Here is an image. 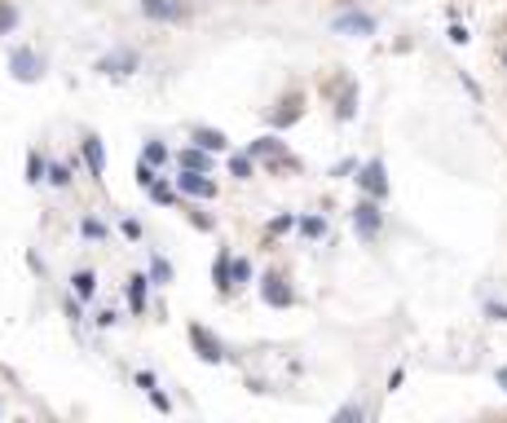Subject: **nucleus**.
<instances>
[{
	"mask_svg": "<svg viewBox=\"0 0 507 423\" xmlns=\"http://www.w3.org/2000/svg\"><path fill=\"white\" fill-rule=\"evenodd\" d=\"M353 230H357V238L362 242H375L380 238V230H384V212H380V199H366L353 207Z\"/></svg>",
	"mask_w": 507,
	"mask_h": 423,
	"instance_id": "f257e3e1",
	"label": "nucleus"
},
{
	"mask_svg": "<svg viewBox=\"0 0 507 423\" xmlns=\"http://www.w3.org/2000/svg\"><path fill=\"white\" fill-rule=\"evenodd\" d=\"M9 71H13L18 84H36V79L44 75V58L36 53V48L18 44V48H9Z\"/></svg>",
	"mask_w": 507,
	"mask_h": 423,
	"instance_id": "f03ea898",
	"label": "nucleus"
},
{
	"mask_svg": "<svg viewBox=\"0 0 507 423\" xmlns=\"http://www.w3.org/2000/svg\"><path fill=\"white\" fill-rule=\"evenodd\" d=\"M248 155L252 159H265L269 168H300V159L287 150V141H278V137H260L248 145Z\"/></svg>",
	"mask_w": 507,
	"mask_h": 423,
	"instance_id": "7ed1b4c3",
	"label": "nucleus"
},
{
	"mask_svg": "<svg viewBox=\"0 0 507 423\" xmlns=\"http://www.w3.org/2000/svg\"><path fill=\"white\" fill-rule=\"evenodd\" d=\"M190 349H194V357L207 362V366H221V362H225V344H221V339L212 335L207 327H199V322H190Z\"/></svg>",
	"mask_w": 507,
	"mask_h": 423,
	"instance_id": "20e7f679",
	"label": "nucleus"
},
{
	"mask_svg": "<svg viewBox=\"0 0 507 423\" xmlns=\"http://www.w3.org/2000/svg\"><path fill=\"white\" fill-rule=\"evenodd\" d=\"M137 67H141V53H137V48H110V53L97 58V71H102V75H115V79L133 75Z\"/></svg>",
	"mask_w": 507,
	"mask_h": 423,
	"instance_id": "39448f33",
	"label": "nucleus"
},
{
	"mask_svg": "<svg viewBox=\"0 0 507 423\" xmlns=\"http://www.w3.org/2000/svg\"><path fill=\"white\" fill-rule=\"evenodd\" d=\"M141 18L172 27V22L190 18V5H186V0H141Z\"/></svg>",
	"mask_w": 507,
	"mask_h": 423,
	"instance_id": "423d86ee",
	"label": "nucleus"
},
{
	"mask_svg": "<svg viewBox=\"0 0 507 423\" xmlns=\"http://www.w3.org/2000/svg\"><path fill=\"white\" fill-rule=\"evenodd\" d=\"M357 186H362L371 199H388V172H384V159H366V164H357Z\"/></svg>",
	"mask_w": 507,
	"mask_h": 423,
	"instance_id": "0eeeda50",
	"label": "nucleus"
},
{
	"mask_svg": "<svg viewBox=\"0 0 507 423\" xmlns=\"http://www.w3.org/2000/svg\"><path fill=\"white\" fill-rule=\"evenodd\" d=\"M260 300H265L269 308H291L296 304V291H291V282L283 278V273H265V278H260Z\"/></svg>",
	"mask_w": 507,
	"mask_h": 423,
	"instance_id": "6e6552de",
	"label": "nucleus"
},
{
	"mask_svg": "<svg viewBox=\"0 0 507 423\" xmlns=\"http://www.w3.org/2000/svg\"><path fill=\"white\" fill-rule=\"evenodd\" d=\"M177 190L190 194V199H217V181H212L207 172H194V168H181V176H177Z\"/></svg>",
	"mask_w": 507,
	"mask_h": 423,
	"instance_id": "1a4fd4ad",
	"label": "nucleus"
},
{
	"mask_svg": "<svg viewBox=\"0 0 507 423\" xmlns=\"http://www.w3.org/2000/svg\"><path fill=\"white\" fill-rule=\"evenodd\" d=\"M340 36H375V18L362 9H345V13H335V22H331Z\"/></svg>",
	"mask_w": 507,
	"mask_h": 423,
	"instance_id": "9d476101",
	"label": "nucleus"
},
{
	"mask_svg": "<svg viewBox=\"0 0 507 423\" xmlns=\"http://www.w3.org/2000/svg\"><path fill=\"white\" fill-rule=\"evenodd\" d=\"M79 155H84V164H89V176L93 181H102V172H106V145L97 133H84V141H79Z\"/></svg>",
	"mask_w": 507,
	"mask_h": 423,
	"instance_id": "9b49d317",
	"label": "nucleus"
},
{
	"mask_svg": "<svg viewBox=\"0 0 507 423\" xmlns=\"http://www.w3.org/2000/svg\"><path fill=\"white\" fill-rule=\"evenodd\" d=\"M230 269H234V256H230V247H221V252H217V260H212V282H217L221 296H230V291H234Z\"/></svg>",
	"mask_w": 507,
	"mask_h": 423,
	"instance_id": "f8f14e48",
	"label": "nucleus"
},
{
	"mask_svg": "<svg viewBox=\"0 0 507 423\" xmlns=\"http://www.w3.org/2000/svg\"><path fill=\"white\" fill-rule=\"evenodd\" d=\"M300 115H304V106H300V93H291V97H283V102H278V110L269 115V124H274V128H291V124H296Z\"/></svg>",
	"mask_w": 507,
	"mask_h": 423,
	"instance_id": "ddd939ff",
	"label": "nucleus"
},
{
	"mask_svg": "<svg viewBox=\"0 0 507 423\" xmlns=\"http://www.w3.org/2000/svg\"><path fill=\"white\" fill-rule=\"evenodd\" d=\"M190 137H194V145H203V150H217V155L225 150V145H230V137H225L221 128H194Z\"/></svg>",
	"mask_w": 507,
	"mask_h": 423,
	"instance_id": "4468645a",
	"label": "nucleus"
},
{
	"mask_svg": "<svg viewBox=\"0 0 507 423\" xmlns=\"http://www.w3.org/2000/svg\"><path fill=\"white\" fill-rule=\"evenodd\" d=\"M177 168H194V172H207V168H212V159H207V150H203V145H186V150L177 155Z\"/></svg>",
	"mask_w": 507,
	"mask_h": 423,
	"instance_id": "2eb2a0df",
	"label": "nucleus"
},
{
	"mask_svg": "<svg viewBox=\"0 0 507 423\" xmlns=\"http://www.w3.org/2000/svg\"><path fill=\"white\" fill-rule=\"evenodd\" d=\"M93 291H97V273H93V269H75V273H71V296L93 300Z\"/></svg>",
	"mask_w": 507,
	"mask_h": 423,
	"instance_id": "dca6fc26",
	"label": "nucleus"
},
{
	"mask_svg": "<svg viewBox=\"0 0 507 423\" xmlns=\"http://www.w3.org/2000/svg\"><path fill=\"white\" fill-rule=\"evenodd\" d=\"M146 282H150L146 273H133V278H128V308H133L137 318L146 313Z\"/></svg>",
	"mask_w": 507,
	"mask_h": 423,
	"instance_id": "f3484780",
	"label": "nucleus"
},
{
	"mask_svg": "<svg viewBox=\"0 0 507 423\" xmlns=\"http://www.w3.org/2000/svg\"><path fill=\"white\" fill-rule=\"evenodd\" d=\"M27 181H31V186L49 181V159H44L40 150H31V155H27Z\"/></svg>",
	"mask_w": 507,
	"mask_h": 423,
	"instance_id": "a211bd4d",
	"label": "nucleus"
},
{
	"mask_svg": "<svg viewBox=\"0 0 507 423\" xmlns=\"http://www.w3.org/2000/svg\"><path fill=\"white\" fill-rule=\"evenodd\" d=\"M230 176L234 181H252L256 176V159L252 155H230Z\"/></svg>",
	"mask_w": 507,
	"mask_h": 423,
	"instance_id": "6ab92c4d",
	"label": "nucleus"
},
{
	"mask_svg": "<svg viewBox=\"0 0 507 423\" xmlns=\"http://www.w3.org/2000/svg\"><path fill=\"white\" fill-rule=\"evenodd\" d=\"M141 159H146V164H168V145H163V141H146L141 145Z\"/></svg>",
	"mask_w": 507,
	"mask_h": 423,
	"instance_id": "aec40b11",
	"label": "nucleus"
},
{
	"mask_svg": "<svg viewBox=\"0 0 507 423\" xmlns=\"http://www.w3.org/2000/svg\"><path fill=\"white\" fill-rule=\"evenodd\" d=\"M335 115H340V119H353V115H357V89H353V84L345 89V97H340V106H335Z\"/></svg>",
	"mask_w": 507,
	"mask_h": 423,
	"instance_id": "412c9836",
	"label": "nucleus"
},
{
	"mask_svg": "<svg viewBox=\"0 0 507 423\" xmlns=\"http://www.w3.org/2000/svg\"><path fill=\"white\" fill-rule=\"evenodd\" d=\"M49 186L67 190L71 186V164H49Z\"/></svg>",
	"mask_w": 507,
	"mask_h": 423,
	"instance_id": "4be33fe9",
	"label": "nucleus"
},
{
	"mask_svg": "<svg viewBox=\"0 0 507 423\" xmlns=\"http://www.w3.org/2000/svg\"><path fill=\"white\" fill-rule=\"evenodd\" d=\"M79 234L93 238V242H102V238H106V225L97 221V216H84V221H79Z\"/></svg>",
	"mask_w": 507,
	"mask_h": 423,
	"instance_id": "5701e85b",
	"label": "nucleus"
},
{
	"mask_svg": "<svg viewBox=\"0 0 507 423\" xmlns=\"http://www.w3.org/2000/svg\"><path fill=\"white\" fill-rule=\"evenodd\" d=\"M150 282H172V265L163 256H150Z\"/></svg>",
	"mask_w": 507,
	"mask_h": 423,
	"instance_id": "b1692460",
	"label": "nucleus"
},
{
	"mask_svg": "<svg viewBox=\"0 0 507 423\" xmlns=\"http://www.w3.org/2000/svg\"><path fill=\"white\" fill-rule=\"evenodd\" d=\"M296 225H300L304 238H322V234H326V221H322V216H304V221H296Z\"/></svg>",
	"mask_w": 507,
	"mask_h": 423,
	"instance_id": "393cba45",
	"label": "nucleus"
},
{
	"mask_svg": "<svg viewBox=\"0 0 507 423\" xmlns=\"http://www.w3.org/2000/svg\"><path fill=\"white\" fill-rule=\"evenodd\" d=\"M150 199H155L159 207H172V203H177V194H172V186H163V181H155V186H150Z\"/></svg>",
	"mask_w": 507,
	"mask_h": 423,
	"instance_id": "a878e982",
	"label": "nucleus"
},
{
	"mask_svg": "<svg viewBox=\"0 0 507 423\" xmlns=\"http://www.w3.org/2000/svg\"><path fill=\"white\" fill-rule=\"evenodd\" d=\"M230 282H234V287H248V282H252V265H248V260H234Z\"/></svg>",
	"mask_w": 507,
	"mask_h": 423,
	"instance_id": "bb28decb",
	"label": "nucleus"
},
{
	"mask_svg": "<svg viewBox=\"0 0 507 423\" xmlns=\"http://www.w3.org/2000/svg\"><path fill=\"white\" fill-rule=\"evenodd\" d=\"M159 181V172H155V164H146V159H141V164H137V186L141 190H150Z\"/></svg>",
	"mask_w": 507,
	"mask_h": 423,
	"instance_id": "cd10ccee",
	"label": "nucleus"
},
{
	"mask_svg": "<svg viewBox=\"0 0 507 423\" xmlns=\"http://www.w3.org/2000/svg\"><path fill=\"white\" fill-rule=\"evenodd\" d=\"M13 27H18V9L0 0V31H13Z\"/></svg>",
	"mask_w": 507,
	"mask_h": 423,
	"instance_id": "c85d7f7f",
	"label": "nucleus"
},
{
	"mask_svg": "<svg viewBox=\"0 0 507 423\" xmlns=\"http://www.w3.org/2000/svg\"><path fill=\"white\" fill-rule=\"evenodd\" d=\"M345 419H366V410L357 401H349V405H340V410H335V423H345Z\"/></svg>",
	"mask_w": 507,
	"mask_h": 423,
	"instance_id": "c756f323",
	"label": "nucleus"
},
{
	"mask_svg": "<svg viewBox=\"0 0 507 423\" xmlns=\"http://www.w3.org/2000/svg\"><path fill=\"white\" fill-rule=\"evenodd\" d=\"M287 230H296V216H274L269 221V234H287Z\"/></svg>",
	"mask_w": 507,
	"mask_h": 423,
	"instance_id": "7c9ffc66",
	"label": "nucleus"
},
{
	"mask_svg": "<svg viewBox=\"0 0 507 423\" xmlns=\"http://www.w3.org/2000/svg\"><path fill=\"white\" fill-rule=\"evenodd\" d=\"M485 313L494 318V322H507V304H499V300H485Z\"/></svg>",
	"mask_w": 507,
	"mask_h": 423,
	"instance_id": "2f4dec72",
	"label": "nucleus"
},
{
	"mask_svg": "<svg viewBox=\"0 0 507 423\" xmlns=\"http://www.w3.org/2000/svg\"><path fill=\"white\" fill-rule=\"evenodd\" d=\"M146 397H150V401H155V410H163V415H168V410H172V401H168V397H163V393H159V388H150V393H146Z\"/></svg>",
	"mask_w": 507,
	"mask_h": 423,
	"instance_id": "473e14b6",
	"label": "nucleus"
},
{
	"mask_svg": "<svg viewBox=\"0 0 507 423\" xmlns=\"http://www.w3.org/2000/svg\"><path fill=\"white\" fill-rule=\"evenodd\" d=\"M79 304H84L79 296H71V300H67V318H71V322H79V318H84V308H79Z\"/></svg>",
	"mask_w": 507,
	"mask_h": 423,
	"instance_id": "72a5a7b5",
	"label": "nucleus"
},
{
	"mask_svg": "<svg viewBox=\"0 0 507 423\" xmlns=\"http://www.w3.org/2000/svg\"><path fill=\"white\" fill-rule=\"evenodd\" d=\"M186 216H190L194 230H212V216H203V212H186Z\"/></svg>",
	"mask_w": 507,
	"mask_h": 423,
	"instance_id": "f704fd0d",
	"label": "nucleus"
},
{
	"mask_svg": "<svg viewBox=\"0 0 507 423\" xmlns=\"http://www.w3.org/2000/svg\"><path fill=\"white\" fill-rule=\"evenodd\" d=\"M115 322H120L115 308H102V313H97V327H115Z\"/></svg>",
	"mask_w": 507,
	"mask_h": 423,
	"instance_id": "c9c22d12",
	"label": "nucleus"
},
{
	"mask_svg": "<svg viewBox=\"0 0 507 423\" xmlns=\"http://www.w3.org/2000/svg\"><path fill=\"white\" fill-rule=\"evenodd\" d=\"M349 172H357V159H345V164L331 168V176H349Z\"/></svg>",
	"mask_w": 507,
	"mask_h": 423,
	"instance_id": "e433bc0d",
	"label": "nucleus"
},
{
	"mask_svg": "<svg viewBox=\"0 0 507 423\" xmlns=\"http://www.w3.org/2000/svg\"><path fill=\"white\" fill-rule=\"evenodd\" d=\"M137 388H141V393H150V388H155V375H150V370H137Z\"/></svg>",
	"mask_w": 507,
	"mask_h": 423,
	"instance_id": "4c0bfd02",
	"label": "nucleus"
},
{
	"mask_svg": "<svg viewBox=\"0 0 507 423\" xmlns=\"http://www.w3.org/2000/svg\"><path fill=\"white\" fill-rule=\"evenodd\" d=\"M450 40H454V44H468L472 36H468V27H459V22H454V27H450Z\"/></svg>",
	"mask_w": 507,
	"mask_h": 423,
	"instance_id": "58836bf2",
	"label": "nucleus"
},
{
	"mask_svg": "<svg viewBox=\"0 0 507 423\" xmlns=\"http://www.w3.org/2000/svg\"><path fill=\"white\" fill-rule=\"evenodd\" d=\"M120 230H124V238H133V242L141 238V225H137V221H124V225H120Z\"/></svg>",
	"mask_w": 507,
	"mask_h": 423,
	"instance_id": "ea45409f",
	"label": "nucleus"
},
{
	"mask_svg": "<svg viewBox=\"0 0 507 423\" xmlns=\"http://www.w3.org/2000/svg\"><path fill=\"white\" fill-rule=\"evenodd\" d=\"M494 379H499V388L507 393V366H499V375H494Z\"/></svg>",
	"mask_w": 507,
	"mask_h": 423,
	"instance_id": "a19ab883",
	"label": "nucleus"
}]
</instances>
